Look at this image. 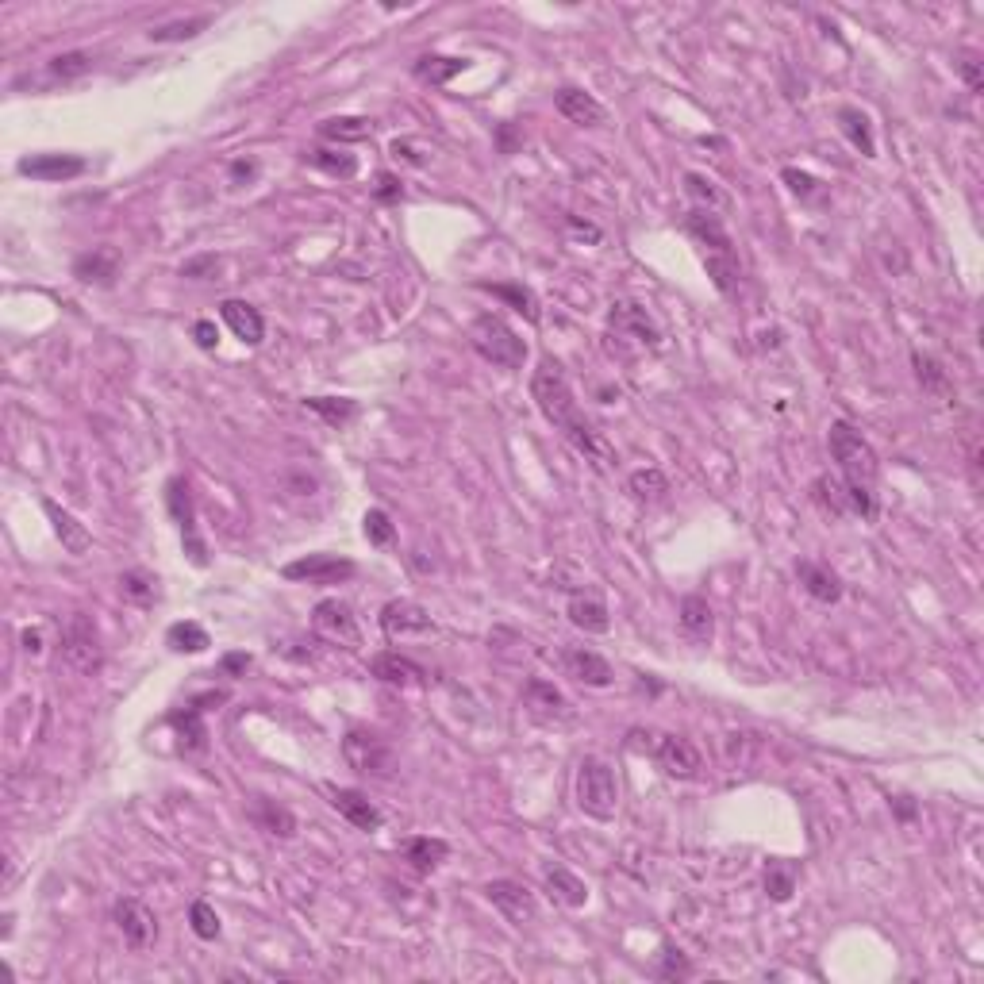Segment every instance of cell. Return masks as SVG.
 Returning a JSON list of instances; mask_svg holds the SVG:
<instances>
[{"label":"cell","instance_id":"cell-17","mask_svg":"<svg viewBox=\"0 0 984 984\" xmlns=\"http://www.w3.org/2000/svg\"><path fill=\"white\" fill-rule=\"evenodd\" d=\"M685 231H689L696 243L704 246V254H723V258H735V243L727 235L723 220L715 216L712 208H692L689 220H685Z\"/></svg>","mask_w":984,"mask_h":984},{"label":"cell","instance_id":"cell-6","mask_svg":"<svg viewBox=\"0 0 984 984\" xmlns=\"http://www.w3.org/2000/svg\"><path fill=\"white\" fill-rule=\"evenodd\" d=\"M62 654L66 662L81 669V673H97L100 669V631L93 615L74 612L62 627Z\"/></svg>","mask_w":984,"mask_h":984},{"label":"cell","instance_id":"cell-44","mask_svg":"<svg viewBox=\"0 0 984 984\" xmlns=\"http://www.w3.org/2000/svg\"><path fill=\"white\" fill-rule=\"evenodd\" d=\"M704 266L708 277L715 281V289L723 296H731L738 289V258H723V254H704Z\"/></svg>","mask_w":984,"mask_h":984},{"label":"cell","instance_id":"cell-22","mask_svg":"<svg viewBox=\"0 0 984 984\" xmlns=\"http://www.w3.org/2000/svg\"><path fill=\"white\" fill-rule=\"evenodd\" d=\"M220 316H223V323L235 331V339H243L246 346L262 343V335H266V320H262V312H258L254 304H246V300H223Z\"/></svg>","mask_w":984,"mask_h":984},{"label":"cell","instance_id":"cell-10","mask_svg":"<svg viewBox=\"0 0 984 984\" xmlns=\"http://www.w3.org/2000/svg\"><path fill=\"white\" fill-rule=\"evenodd\" d=\"M112 919H116L123 942H127L131 950H147L150 942L158 938V919H154V911H150L143 900H135V896H123V900H116Z\"/></svg>","mask_w":984,"mask_h":984},{"label":"cell","instance_id":"cell-2","mask_svg":"<svg viewBox=\"0 0 984 984\" xmlns=\"http://www.w3.org/2000/svg\"><path fill=\"white\" fill-rule=\"evenodd\" d=\"M827 443H831V458L842 469V481H846V496H850V512H858L861 519L877 516V477H881V462H877V450L869 446V439L854 431L846 419H835L831 431H827Z\"/></svg>","mask_w":984,"mask_h":984},{"label":"cell","instance_id":"cell-35","mask_svg":"<svg viewBox=\"0 0 984 984\" xmlns=\"http://www.w3.org/2000/svg\"><path fill=\"white\" fill-rule=\"evenodd\" d=\"M911 362H915V377H919L923 393L938 396V400H950V393H954V389H950V377H946L942 362H935L931 354H915Z\"/></svg>","mask_w":984,"mask_h":984},{"label":"cell","instance_id":"cell-37","mask_svg":"<svg viewBox=\"0 0 984 984\" xmlns=\"http://www.w3.org/2000/svg\"><path fill=\"white\" fill-rule=\"evenodd\" d=\"M627 489L635 492L639 500H665V492H669V477H665L662 469L646 466V469H635L631 477H627Z\"/></svg>","mask_w":984,"mask_h":984},{"label":"cell","instance_id":"cell-40","mask_svg":"<svg viewBox=\"0 0 984 984\" xmlns=\"http://www.w3.org/2000/svg\"><path fill=\"white\" fill-rule=\"evenodd\" d=\"M485 289L492 296H500L504 304H512L516 312H523L527 323H539V300H535V293L527 285H485Z\"/></svg>","mask_w":984,"mask_h":984},{"label":"cell","instance_id":"cell-51","mask_svg":"<svg viewBox=\"0 0 984 984\" xmlns=\"http://www.w3.org/2000/svg\"><path fill=\"white\" fill-rule=\"evenodd\" d=\"M781 181H785L788 189L796 193L800 200H808V197H815L819 193V181H815L812 173H804V170H785L781 173Z\"/></svg>","mask_w":984,"mask_h":984},{"label":"cell","instance_id":"cell-36","mask_svg":"<svg viewBox=\"0 0 984 984\" xmlns=\"http://www.w3.org/2000/svg\"><path fill=\"white\" fill-rule=\"evenodd\" d=\"M254 819H258V827H262V831H270V835H277V838H293L296 835L293 812H289V808H281V804H273V800H258Z\"/></svg>","mask_w":984,"mask_h":984},{"label":"cell","instance_id":"cell-61","mask_svg":"<svg viewBox=\"0 0 984 984\" xmlns=\"http://www.w3.org/2000/svg\"><path fill=\"white\" fill-rule=\"evenodd\" d=\"M896 812H900V819H911V815H915V804H908V800H896Z\"/></svg>","mask_w":984,"mask_h":984},{"label":"cell","instance_id":"cell-60","mask_svg":"<svg viewBox=\"0 0 984 984\" xmlns=\"http://www.w3.org/2000/svg\"><path fill=\"white\" fill-rule=\"evenodd\" d=\"M24 650L27 654H39L43 650V635L39 631H24Z\"/></svg>","mask_w":984,"mask_h":984},{"label":"cell","instance_id":"cell-32","mask_svg":"<svg viewBox=\"0 0 984 984\" xmlns=\"http://www.w3.org/2000/svg\"><path fill=\"white\" fill-rule=\"evenodd\" d=\"M166 646L177 650V654H204L212 639H208V631L193 623V619H181V623H173L170 631H166Z\"/></svg>","mask_w":984,"mask_h":984},{"label":"cell","instance_id":"cell-18","mask_svg":"<svg viewBox=\"0 0 984 984\" xmlns=\"http://www.w3.org/2000/svg\"><path fill=\"white\" fill-rule=\"evenodd\" d=\"M562 662H566L569 677H573V681H581V685H589V689H608V685L615 681L612 665L604 662L596 650H585V646H566Z\"/></svg>","mask_w":984,"mask_h":984},{"label":"cell","instance_id":"cell-55","mask_svg":"<svg viewBox=\"0 0 984 984\" xmlns=\"http://www.w3.org/2000/svg\"><path fill=\"white\" fill-rule=\"evenodd\" d=\"M193 339H197L200 350H216V343H220V331H216V323L212 320H197L193 323Z\"/></svg>","mask_w":984,"mask_h":984},{"label":"cell","instance_id":"cell-38","mask_svg":"<svg viewBox=\"0 0 984 984\" xmlns=\"http://www.w3.org/2000/svg\"><path fill=\"white\" fill-rule=\"evenodd\" d=\"M93 70V54L89 50H66V54H54L47 62V74L58 77V81H74V77H85Z\"/></svg>","mask_w":984,"mask_h":984},{"label":"cell","instance_id":"cell-54","mask_svg":"<svg viewBox=\"0 0 984 984\" xmlns=\"http://www.w3.org/2000/svg\"><path fill=\"white\" fill-rule=\"evenodd\" d=\"M958 74H961V81L973 89V93H981V58H977V54H961Z\"/></svg>","mask_w":984,"mask_h":984},{"label":"cell","instance_id":"cell-57","mask_svg":"<svg viewBox=\"0 0 984 984\" xmlns=\"http://www.w3.org/2000/svg\"><path fill=\"white\" fill-rule=\"evenodd\" d=\"M254 173H258V162H254V158H239V162H231V181H235V185L254 181Z\"/></svg>","mask_w":984,"mask_h":984},{"label":"cell","instance_id":"cell-31","mask_svg":"<svg viewBox=\"0 0 984 984\" xmlns=\"http://www.w3.org/2000/svg\"><path fill=\"white\" fill-rule=\"evenodd\" d=\"M304 408L316 412V416H320L327 427H335V431H343L346 423L358 416V404H354L350 396H308Z\"/></svg>","mask_w":984,"mask_h":984},{"label":"cell","instance_id":"cell-49","mask_svg":"<svg viewBox=\"0 0 984 984\" xmlns=\"http://www.w3.org/2000/svg\"><path fill=\"white\" fill-rule=\"evenodd\" d=\"M658 977H662V981H685V977H692L689 958H685L681 950H665V954H662V969H658Z\"/></svg>","mask_w":984,"mask_h":984},{"label":"cell","instance_id":"cell-4","mask_svg":"<svg viewBox=\"0 0 984 984\" xmlns=\"http://www.w3.org/2000/svg\"><path fill=\"white\" fill-rule=\"evenodd\" d=\"M577 808L592 819H612L619 812V781L608 762L585 758L577 765Z\"/></svg>","mask_w":984,"mask_h":984},{"label":"cell","instance_id":"cell-47","mask_svg":"<svg viewBox=\"0 0 984 984\" xmlns=\"http://www.w3.org/2000/svg\"><path fill=\"white\" fill-rule=\"evenodd\" d=\"M200 708H185V712H177V715H170V723L181 731V746L185 750H204V727H200Z\"/></svg>","mask_w":984,"mask_h":984},{"label":"cell","instance_id":"cell-50","mask_svg":"<svg viewBox=\"0 0 984 984\" xmlns=\"http://www.w3.org/2000/svg\"><path fill=\"white\" fill-rule=\"evenodd\" d=\"M373 197L381 204H400L404 200V181L393 173H377V185H373Z\"/></svg>","mask_w":984,"mask_h":984},{"label":"cell","instance_id":"cell-28","mask_svg":"<svg viewBox=\"0 0 984 984\" xmlns=\"http://www.w3.org/2000/svg\"><path fill=\"white\" fill-rule=\"evenodd\" d=\"M796 577L808 589V596H815L819 604H838L842 600V581H838V573L831 566H823V562H800Z\"/></svg>","mask_w":984,"mask_h":984},{"label":"cell","instance_id":"cell-25","mask_svg":"<svg viewBox=\"0 0 984 984\" xmlns=\"http://www.w3.org/2000/svg\"><path fill=\"white\" fill-rule=\"evenodd\" d=\"M542 881L550 888V896L558 904H566V908H585L589 904V885L577 873H569L566 865H542Z\"/></svg>","mask_w":984,"mask_h":984},{"label":"cell","instance_id":"cell-15","mask_svg":"<svg viewBox=\"0 0 984 984\" xmlns=\"http://www.w3.org/2000/svg\"><path fill=\"white\" fill-rule=\"evenodd\" d=\"M16 170L31 181H74L89 170V162L81 154H27Z\"/></svg>","mask_w":984,"mask_h":984},{"label":"cell","instance_id":"cell-19","mask_svg":"<svg viewBox=\"0 0 984 984\" xmlns=\"http://www.w3.org/2000/svg\"><path fill=\"white\" fill-rule=\"evenodd\" d=\"M369 673H373L377 681H385V685H396V689H412V685H423V681H427L423 665H416L412 658H404V654H396V650L377 654V658L369 662Z\"/></svg>","mask_w":984,"mask_h":984},{"label":"cell","instance_id":"cell-39","mask_svg":"<svg viewBox=\"0 0 984 984\" xmlns=\"http://www.w3.org/2000/svg\"><path fill=\"white\" fill-rule=\"evenodd\" d=\"M812 496L827 516H846V512H850V496H846V489H842L838 481H831V477H815Z\"/></svg>","mask_w":984,"mask_h":984},{"label":"cell","instance_id":"cell-52","mask_svg":"<svg viewBox=\"0 0 984 984\" xmlns=\"http://www.w3.org/2000/svg\"><path fill=\"white\" fill-rule=\"evenodd\" d=\"M216 266H220V258H216V254H197V258L181 262V277H189V281H204L208 273H216Z\"/></svg>","mask_w":984,"mask_h":984},{"label":"cell","instance_id":"cell-43","mask_svg":"<svg viewBox=\"0 0 984 984\" xmlns=\"http://www.w3.org/2000/svg\"><path fill=\"white\" fill-rule=\"evenodd\" d=\"M120 592L131 600V604H139V608H147L154 604V592H158V581L143 573V569H131V573H123L120 577Z\"/></svg>","mask_w":984,"mask_h":984},{"label":"cell","instance_id":"cell-46","mask_svg":"<svg viewBox=\"0 0 984 984\" xmlns=\"http://www.w3.org/2000/svg\"><path fill=\"white\" fill-rule=\"evenodd\" d=\"M362 531H366L369 546H377V550H385V546H393V542H396L393 519L385 516L381 508H369L366 516H362Z\"/></svg>","mask_w":984,"mask_h":984},{"label":"cell","instance_id":"cell-59","mask_svg":"<svg viewBox=\"0 0 984 984\" xmlns=\"http://www.w3.org/2000/svg\"><path fill=\"white\" fill-rule=\"evenodd\" d=\"M250 669V654H227L223 658V673H246Z\"/></svg>","mask_w":984,"mask_h":984},{"label":"cell","instance_id":"cell-48","mask_svg":"<svg viewBox=\"0 0 984 984\" xmlns=\"http://www.w3.org/2000/svg\"><path fill=\"white\" fill-rule=\"evenodd\" d=\"M189 923H193V935L204 938V942L220 938V915H216V908H212L208 900H197V904L189 908Z\"/></svg>","mask_w":984,"mask_h":984},{"label":"cell","instance_id":"cell-14","mask_svg":"<svg viewBox=\"0 0 984 984\" xmlns=\"http://www.w3.org/2000/svg\"><path fill=\"white\" fill-rule=\"evenodd\" d=\"M331 792V808L343 815L350 827H358V831H381L385 827V812L369 800L366 792H358V788H327Z\"/></svg>","mask_w":984,"mask_h":984},{"label":"cell","instance_id":"cell-24","mask_svg":"<svg viewBox=\"0 0 984 984\" xmlns=\"http://www.w3.org/2000/svg\"><path fill=\"white\" fill-rule=\"evenodd\" d=\"M569 623L573 627H581L585 635H608V627H612V619H608V604L600 600V596H592V592H577V596H569Z\"/></svg>","mask_w":984,"mask_h":984},{"label":"cell","instance_id":"cell-45","mask_svg":"<svg viewBox=\"0 0 984 984\" xmlns=\"http://www.w3.org/2000/svg\"><path fill=\"white\" fill-rule=\"evenodd\" d=\"M312 166L323 173H331V177H354L358 173V158L354 154H346V150H312Z\"/></svg>","mask_w":984,"mask_h":984},{"label":"cell","instance_id":"cell-9","mask_svg":"<svg viewBox=\"0 0 984 984\" xmlns=\"http://www.w3.org/2000/svg\"><path fill=\"white\" fill-rule=\"evenodd\" d=\"M485 900H489L492 908L500 911L508 923H516V927L535 923V915H539L535 892H531L527 885H519V881H508V877L489 881V885H485Z\"/></svg>","mask_w":984,"mask_h":984},{"label":"cell","instance_id":"cell-1","mask_svg":"<svg viewBox=\"0 0 984 984\" xmlns=\"http://www.w3.org/2000/svg\"><path fill=\"white\" fill-rule=\"evenodd\" d=\"M531 396H535V404H539L542 416L554 423V431H562V439H566L577 454H585L589 462H600V466L615 462V450L604 443V435H600L589 419H585V412H581L577 396L569 389V377H566V369H562V362L542 358L539 369L531 373Z\"/></svg>","mask_w":984,"mask_h":984},{"label":"cell","instance_id":"cell-53","mask_svg":"<svg viewBox=\"0 0 984 984\" xmlns=\"http://www.w3.org/2000/svg\"><path fill=\"white\" fill-rule=\"evenodd\" d=\"M685 185H689V193L696 200H708V204H723L719 189H715L708 177H700V173H685Z\"/></svg>","mask_w":984,"mask_h":984},{"label":"cell","instance_id":"cell-11","mask_svg":"<svg viewBox=\"0 0 984 984\" xmlns=\"http://www.w3.org/2000/svg\"><path fill=\"white\" fill-rule=\"evenodd\" d=\"M612 331L619 339H631V343L646 346V350H658L662 346V331H658V323L646 316V308L635 304V300H619L612 304Z\"/></svg>","mask_w":984,"mask_h":984},{"label":"cell","instance_id":"cell-42","mask_svg":"<svg viewBox=\"0 0 984 984\" xmlns=\"http://www.w3.org/2000/svg\"><path fill=\"white\" fill-rule=\"evenodd\" d=\"M208 24H212L208 16H193V20H173V24L154 27L147 35H150V43H181V39H197Z\"/></svg>","mask_w":984,"mask_h":984},{"label":"cell","instance_id":"cell-34","mask_svg":"<svg viewBox=\"0 0 984 984\" xmlns=\"http://www.w3.org/2000/svg\"><path fill=\"white\" fill-rule=\"evenodd\" d=\"M323 139H335V143H362L373 135V120L366 116H335V120L320 123Z\"/></svg>","mask_w":984,"mask_h":984},{"label":"cell","instance_id":"cell-27","mask_svg":"<svg viewBox=\"0 0 984 984\" xmlns=\"http://www.w3.org/2000/svg\"><path fill=\"white\" fill-rule=\"evenodd\" d=\"M400 854H404V861H408L416 873H435V869L450 858V842H446V838L416 835L400 846Z\"/></svg>","mask_w":984,"mask_h":984},{"label":"cell","instance_id":"cell-16","mask_svg":"<svg viewBox=\"0 0 984 984\" xmlns=\"http://www.w3.org/2000/svg\"><path fill=\"white\" fill-rule=\"evenodd\" d=\"M654 754H658V762H662L665 773L677 777V781H692V777H700V769H704L700 750L681 735H662L658 738V746H654Z\"/></svg>","mask_w":984,"mask_h":984},{"label":"cell","instance_id":"cell-21","mask_svg":"<svg viewBox=\"0 0 984 984\" xmlns=\"http://www.w3.org/2000/svg\"><path fill=\"white\" fill-rule=\"evenodd\" d=\"M554 104H558V112H562L569 123H581V127H600V123L608 120V108L592 97V93H585V89H573V85L558 89Z\"/></svg>","mask_w":984,"mask_h":984},{"label":"cell","instance_id":"cell-13","mask_svg":"<svg viewBox=\"0 0 984 984\" xmlns=\"http://www.w3.org/2000/svg\"><path fill=\"white\" fill-rule=\"evenodd\" d=\"M381 631L389 639H404V635H431L435 631V619L427 615V608H419L416 600H389L381 608Z\"/></svg>","mask_w":984,"mask_h":984},{"label":"cell","instance_id":"cell-58","mask_svg":"<svg viewBox=\"0 0 984 984\" xmlns=\"http://www.w3.org/2000/svg\"><path fill=\"white\" fill-rule=\"evenodd\" d=\"M393 158H404L408 166H423V154H416V147H412V143H400V139L393 143Z\"/></svg>","mask_w":984,"mask_h":984},{"label":"cell","instance_id":"cell-12","mask_svg":"<svg viewBox=\"0 0 984 984\" xmlns=\"http://www.w3.org/2000/svg\"><path fill=\"white\" fill-rule=\"evenodd\" d=\"M312 623L327 642H339V646H358L362 635H358V619L350 612V604L343 600H320L316 612H312Z\"/></svg>","mask_w":984,"mask_h":984},{"label":"cell","instance_id":"cell-3","mask_svg":"<svg viewBox=\"0 0 984 984\" xmlns=\"http://www.w3.org/2000/svg\"><path fill=\"white\" fill-rule=\"evenodd\" d=\"M469 343H473V350L485 362H492V366L500 369H523V362H527V343L500 316H492V312H485V316H477V320L469 323Z\"/></svg>","mask_w":984,"mask_h":984},{"label":"cell","instance_id":"cell-29","mask_svg":"<svg viewBox=\"0 0 984 984\" xmlns=\"http://www.w3.org/2000/svg\"><path fill=\"white\" fill-rule=\"evenodd\" d=\"M523 700H527V708H531L535 719H562V715H566V696L554 689L550 681H542V677L527 681Z\"/></svg>","mask_w":984,"mask_h":984},{"label":"cell","instance_id":"cell-20","mask_svg":"<svg viewBox=\"0 0 984 984\" xmlns=\"http://www.w3.org/2000/svg\"><path fill=\"white\" fill-rule=\"evenodd\" d=\"M43 512H47V519L54 523V535H58V542H62V550H70L74 558L89 554L93 535L85 531V523H81L74 512H66V508H62V504H54V500H43Z\"/></svg>","mask_w":984,"mask_h":984},{"label":"cell","instance_id":"cell-41","mask_svg":"<svg viewBox=\"0 0 984 984\" xmlns=\"http://www.w3.org/2000/svg\"><path fill=\"white\" fill-rule=\"evenodd\" d=\"M765 892H769L777 904H785L788 896L796 892V865H788V861H769V869H765Z\"/></svg>","mask_w":984,"mask_h":984},{"label":"cell","instance_id":"cell-33","mask_svg":"<svg viewBox=\"0 0 984 984\" xmlns=\"http://www.w3.org/2000/svg\"><path fill=\"white\" fill-rule=\"evenodd\" d=\"M466 58H446V54H423L416 62V77L427 85H446L450 77H458L466 70Z\"/></svg>","mask_w":984,"mask_h":984},{"label":"cell","instance_id":"cell-26","mask_svg":"<svg viewBox=\"0 0 984 984\" xmlns=\"http://www.w3.org/2000/svg\"><path fill=\"white\" fill-rule=\"evenodd\" d=\"M116 273H120V254L108 250V246H97V250L81 254L74 262V277L85 281V285H112Z\"/></svg>","mask_w":984,"mask_h":984},{"label":"cell","instance_id":"cell-8","mask_svg":"<svg viewBox=\"0 0 984 984\" xmlns=\"http://www.w3.org/2000/svg\"><path fill=\"white\" fill-rule=\"evenodd\" d=\"M354 573H358V566L350 558H339V554H304L281 569L285 581H300V585H343Z\"/></svg>","mask_w":984,"mask_h":984},{"label":"cell","instance_id":"cell-7","mask_svg":"<svg viewBox=\"0 0 984 984\" xmlns=\"http://www.w3.org/2000/svg\"><path fill=\"white\" fill-rule=\"evenodd\" d=\"M343 754L354 773L362 777H393V750L385 746V738H377L373 731H350L343 738Z\"/></svg>","mask_w":984,"mask_h":984},{"label":"cell","instance_id":"cell-30","mask_svg":"<svg viewBox=\"0 0 984 984\" xmlns=\"http://www.w3.org/2000/svg\"><path fill=\"white\" fill-rule=\"evenodd\" d=\"M838 127L842 135L865 154V158H877V139H873V123L861 108H838Z\"/></svg>","mask_w":984,"mask_h":984},{"label":"cell","instance_id":"cell-56","mask_svg":"<svg viewBox=\"0 0 984 984\" xmlns=\"http://www.w3.org/2000/svg\"><path fill=\"white\" fill-rule=\"evenodd\" d=\"M496 147H500V154H516L519 150L516 123H500V131H496Z\"/></svg>","mask_w":984,"mask_h":984},{"label":"cell","instance_id":"cell-5","mask_svg":"<svg viewBox=\"0 0 984 984\" xmlns=\"http://www.w3.org/2000/svg\"><path fill=\"white\" fill-rule=\"evenodd\" d=\"M166 508H170L173 523L181 527V546H185L189 562L204 569L208 566V546H204V539H200L197 531V504H193V489H189L185 477H173L170 485H166Z\"/></svg>","mask_w":984,"mask_h":984},{"label":"cell","instance_id":"cell-23","mask_svg":"<svg viewBox=\"0 0 984 984\" xmlns=\"http://www.w3.org/2000/svg\"><path fill=\"white\" fill-rule=\"evenodd\" d=\"M681 631H685V639L696 642V646H708L715 639V612L712 604L704 600V596H685L681 600Z\"/></svg>","mask_w":984,"mask_h":984}]
</instances>
